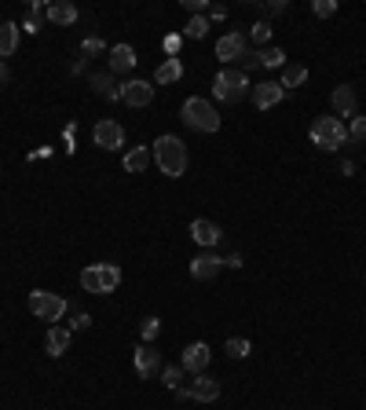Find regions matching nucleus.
Returning a JSON list of instances; mask_svg holds the SVG:
<instances>
[{
    "label": "nucleus",
    "mask_w": 366,
    "mask_h": 410,
    "mask_svg": "<svg viewBox=\"0 0 366 410\" xmlns=\"http://www.w3.org/2000/svg\"><path fill=\"white\" fill-rule=\"evenodd\" d=\"M88 326H92V319L85 315V311H77V315H73V322H70V330H88Z\"/></svg>",
    "instance_id": "nucleus-36"
},
{
    "label": "nucleus",
    "mask_w": 366,
    "mask_h": 410,
    "mask_svg": "<svg viewBox=\"0 0 366 410\" xmlns=\"http://www.w3.org/2000/svg\"><path fill=\"white\" fill-rule=\"evenodd\" d=\"M246 52H249V44H246L242 34H224V37L216 41V59L220 62H238Z\"/></svg>",
    "instance_id": "nucleus-10"
},
{
    "label": "nucleus",
    "mask_w": 366,
    "mask_h": 410,
    "mask_svg": "<svg viewBox=\"0 0 366 410\" xmlns=\"http://www.w3.org/2000/svg\"><path fill=\"white\" fill-rule=\"evenodd\" d=\"M4 85H8V62L0 59V88H4Z\"/></svg>",
    "instance_id": "nucleus-41"
},
{
    "label": "nucleus",
    "mask_w": 366,
    "mask_h": 410,
    "mask_svg": "<svg viewBox=\"0 0 366 410\" xmlns=\"http://www.w3.org/2000/svg\"><path fill=\"white\" fill-rule=\"evenodd\" d=\"M282 11H286L282 0H267V4H264V15H267V19H275V15H282Z\"/></svg>",
    "instance_id": "nucleus-35"
},
{
    "label": "nucleus",
    "mask_w": 366,
    "mask_h": 410,
    "mask_svg": "<svg viewBox=\"0 0 366 410\" xmlns=\"http://www.w3.org/2000/svg\"><path fill=\"white\" fill-rule=\"evenodd\" d=\"M183 34L190 41H202L205 34H209V19H205V15H190V22L183 26Z\"/></svg>",
    "instance_id": "nucleus-25"
},
{
    "label": "nucleus",
    "mask_w": 366,
    "mask_h": 410,
    "mask_svg": "<svg viewBox=\"0 0 366 410\" xmlns=\"http://www.w3.org/2000/svg\"><path fill=\"white\" fill-rule=\"evenodd\" d=\"M29 311H34L37 319H44V322H59L62 315H66V301H62L59 293L34 289L29 293Z\"/></svg>",
    "instance_id": "nucleus-6"
},
{
    "label": "nucleus",
    "mask_w": 366,
    "mask_h": 410,
    "mask_svg": "<svg viewBox=\"0 0 366 410\" xmlns=\"http://www.w3.org/2000/svg\"><path fill=\"white\" fill-rule=\"evenodd\" d=\"M272 34H275V29H272V22H267V19H260L257 26L249 29V37L257 41V44H267V41H272Z\"/></svg>",
    "instance_id": "nucleus-28"
},
{
    "label": "nucleus",
    "mask_w": 366,
    "mask_h": 410,
    "mask_svg": "<svg viewBox=\"0 0 366 410\" xmlns=\"http://www.w3.org/2000/svg\"><path fill=\"white\" fill-rule=\"evenodd\" d=\"M92 88L99 92L103 100H110V103L121 100V85H114V74H110V70H103V74H92Z\"/></svg>",
    "instance_id": "nucleus-20"
},
{
    "label": "nucleus",
    "mask_w": 366,
    "mask_h": 410,
    "mask_svg": "<svg viewBox=\"0 0 366 410\" xmlns=\"http://www.w3.org/2000/svg\"><path fill=\"white\" fill-rule=\"evenodd\" d=\"M220 224H213V220H195L190 224V238H195L198 245H205V250H213V245L220 242Z\"/></svg>",
    "instance_id": "nucleus-17"
},
{
    "label": "nucleus",
    "mask_w": 366,
    "mask_h": 410,
    "mask_svg": "<svg viewBox=\"0 0 366 410\" xmlns=\"http://www.w3.org/2000/svg\"><path fill=\"white\" fill-rule=\"evenodd\" d=\"M238 62H242V67H238V70H242V74H249V70H257L260 67V52H246L242 59H238Z\"/></svg>",
    "instance_id": "nucleus-33"
},
{
    "label": "nucleus",
    "mask_w": 366,
    "mask_h": 410,
    "mask_svg": "<svg viewBox=\"0 0 366 410\" xmlns=\"http://www.w3.org/2000/svg\"><path fill=\"white\" fill-rule=\"evenodd\" d=\"M19 34H22V26H15V22L0 26V59L15 55V48H19Z\"/></svg>",
    "instance_id": "nucleus-22"
},
{
    "label": "nucleus",
    "mask_w": 366,
    "mask_h": 410,
    "mask_svg": "<svg viewBox=\"0 0 366 410\" xmlns=\"http://www.w3.org/2000/svg\"><path fill=\"white\" fill-rule=\"evenodd\" d=\"M180 118L195 128V132H216V128H220L216 107L209 100H202V95H190V100L183 103V110H180Z\"/></svg>",
    "instance_id": "nucleus-2"
},
{
    "label": "nucleus",
    "mask_w": 366,
    "mask_h": 410,
    "mask_svg": "<svg viewBox=\"0 0 366 410\" xmlns=\"http://www.w3.org/2000/svg\"><path fill=\"white\" fill-rule=\"evenodd\" d=\"M249 352H253V344H249L246 337H231V341H227V355H231V359H246Z\"/></svg>",
    "instance_id": "nucleus-27"
},
{
    "label": "nucleus",
    "mask_w": 366,
    "mask_h": 410,
    "mask_svg": "<svg viewBox=\"0 0 366 410\" xmlns=\"http://www.w3.org/2000/svg\"><path fill=\"white\" fill-rule=\"evenodd\" d=\"M81 52H85V55H99V52H103V41H99V37H88V41L81 44Z\"/></svg>",
    "instance_id": "nucleus-34"
},
{
    "label": "nucleus",
    "mask_w": 366,
    "mask_h": 410,
    "mask_svg": "<svg viewBox=\"0 0 366 410\" xmlns=\"http://www.w3.org/2000/svg\"><path fill=\"white\" fill-rule=\"evenodd\" d=\"M44 348H48V355H52V359L66 355L70 352V330H66V326H52L48 337H44Z\"/></svg>",
    "instance_id": "nucleus-18"
},
{
    "label": "nucleus",
    "mask_w": 366,
    "mask_h": 410,
    "mask_svg": "<svg viewBox=\"0 0 366 410\" xmlns=\"http://www.w3.org/2000/svg\"><path fill=\"white\" fill-rule=\"evenodd\" d=\"M220 268H224V260H220L213 250H205V253H198L195 260H190V275H195L198 282H209V278H216Z\"/></svg>",
    "instance_id": "nucleus-11"
},
{
    "label": "nucleus",
    "mask_w": 366,
    "mask_h": 410,
    "mask_svg": "<svg viewBox=\"0 0 366 410\" xmlns=\"http://www.w3.org/2000/svg\"><path fill=\"white\" fill-rule=\"evenodd\" d=\"M92 139H95V146H103V151H121L125 146V128L106 118V121H99L92 128Z\"/></svg>",
    "instance_id": "nucleus-7"
},
{
    "label": "nucleus",
    "mask_w": 366,
    "mask_h": 410,
    "mask_svg": "<svg viewBox=\"0 0 366 410\" xmlns=\"http://www.w3.org/2000/svg\"><path fill=\"white\" fill-rule=\"evenodd\" d=\"M139 334H143V341H154L157 334H162V319H154V315L143 319V330H139Z\"/></svg>",
    "instance_id": "nucleus-32"
},
{
    "label": "nucleus",
    "mask_w": 366,
    "mask_h": 410,
    "mask_svg": "<svg viewBox=\"0 0 366 410\" xmlns=\"http://www.w3.org/2000/svg\"><path fill=\"white\" fill-rule=\"evenodd\" d=\"M282 100H286V88L279 85V81H264V85L253 88V103H257L260 110H272V107H279Z\"/></svg>",
    "instance_id": "nucleus-13"
},
{
    "label": "nucleus",
    "mask_w": 366,
    "mask_h": 410,
    "mask_svg": "<svg viewBox=\"0 0 366 410\" xmlns=\"http://www.w3.org/2000/svg\"><path fill=\"white\" fill-rule=\"evenodd\" d=\"M183 8H187L190 15H202V11H205V0H183Z\"/></svg>",
    "instance_id": "nucleus-37"
},
{
    "label": "nucleus",
    "mask_w": 366,
    "mask_h": 410,
    "mask_svg": "<svg viewBox=\"0 0 366 410\" xmlns=\"http://www.w3.org/2000/svg\"><path fill=\"white\" fill-rule=\"evenodd\" d=\"M147 165H150V146H132L125 154V172H143Z\"/></svg>",
    "instance_id": "nucleus-23"
},
{
    "label": "nucleus",
    "mask_w": 366,
    "mask_h": 410,
    "mask_svg": "<svg viewBox=\"0 0 366 410\" xmlns=\"http://www.w3.org/2000/svg\"><path fill=\"white\" fill-rule=\"evenodd\" d=\"M260 67H267V70L286 67V52H282V48H264V52H260Z\"/></svg>",
    "instance_id": "nucleus-26"
},
{
    "label": "nucleus",
    "mask_w": 366,
    "mask_h": 410,
    "mask_svg": "<svg viewBox=\"0 0 366 410\" xmlns=\"http://www.w3.org/2000/svg\"><path fill=\"white\" fill-rule=\"evenodd\" d=\"M220 396V381L209 374H195V381L187 388V399H198V403H213Z\"/></svg>",
    "instance_id": "nucleus-12"
},
{
    "label": "nucleus",
    "mask_w": 366,
    "mask_h": 410,
    "mask_svg": "<svg viewBox=\"0 0 366 410\" xmlns=\"http://www.w3.org/2000/svg\"><path fill=\"white\" fill-rule=\"evenodd\" d=\"M150 154H154V165L162 169V176H172V179H176V176L187 172V146H183V139L162 136V139H154Z\"/></svg>",
    "instance_id": "nucleus-1"
},
{
    "label": "nucleus",
    "mask_w": 366,
    "mask_h": 410,
    "mask_svg": "<svg viewBox=\"0 0 366 410\" xmlns=\"http://www.w3.org/2000/svg\"><path fill=\"white\" fill-rule=\"evenodd\" d=\"M136 374L147 377V381L154 374H162V355H157L150 344H139V348H136Z\"/></svg>",
    "instance_id": "nucleus-14"
},
{
    "label": "nucleus",
    "mask_w": 366,
    "mask_h": 410,
    "mask_svg": "<svg viewBox=\"0 0 366 410\" xmlns=\"http://www.w3.org/2000/svg\"><path fill=\"white\" fill-rule=\"evenodd\" d=\"M209 359H213V348L205 341H195L190 348H183L180 355V367L190 370V374H205V367H209Z\"/></svg>",
    "instance_id": "nucleus-9"
},
{
    "label": "nucleus",
    "mask_w": 366,
    "mask_h": 410,
    "mask_svg": "<svg viewBox=\"0 0 366 410\" xmlns=\"http://www.w3.org/2000/svg\"><path fill=\"white\" fill-rule=\"evenodd\" d=\"M311 11L319 15V19H330V15H337V0H315Z\"/></svg>",
    "instance_id": "nucleus-30"
},
{
    "label": "nucleus",
    "mask_w": 366,
    "mask_h": 410,
    "mask_svg": "<svg viewBox=\"0 0 366 410\" xmlns=\"http://www.w3.org/2000/svg\"><path fill=\"white\" fill-rule=\"evenodd\" d=\"M22 29H26V34H37V29H41V22H34V19H26V22H22Z\"/></svg>",
    "instance_id": "nucleus-42"
},
{
    "label": "nucleus",
    "mask_w": 366,
    "mask_h": 410,
    "mask_svg": "<svg viewBox=\"0 0 366 410\" xmlns=\"http://www.w3.org/2000/svg\"><path fill=\"white\" fill-rule=\"evenodd\" d=\"M224 268H242V257H238V253H234V257H227V260H224Z\"/></svg>",
    "instance_id": "nucleus-40"
},
{
    "label": "nucleus",
    "mask_w": 366,
    "mask_h": 410,
    "mask_svg": "<svg viewBox=\"0 0 366 410\" xmlns=\"http://www.w3.org/2000/svg\"><path fill=\"white\" fill-rule=\"evenodd\" d=\"M176 48H180V37H169V41H165V52H169V59H176Z\"/></svg>",
    "instance_id": "nucleus-38"
},
{
    "label": "nucleus",
    "mask_w": 366,
    "mask_h": 410,
    "mask_svg": "<svg viewBox=\"0 0 366 410\" xmlns=\"http://www.w3.org/2000/svg\"><path fill=\"white\" fill-rule=\"evenodd\" d=\"M180 77H183V59H165L154 70V85H176Z\"/></svg>",
    "instance_id": "nucleus-19"
},
{
    "label": "nucleus",
    "mask_w": 366,
    "mask_h": 410,
    "mask_svg": "<svg viewBox=\"0 0 366 410\" xmlns=\"http://www.w3.org/2000/svg\"><path fill=\"white\" fill-rule=\"evenodd\" d=\"M48 19H52L55 26H73L77 22V8L70 4V0H55V4H48Z\"/></svg>",
    "instance_id": "nucleus-21"
},
{
    "label": "nucleus",
    "mask_w": 366,
    "mask_h": 410,
    "mask_svg": "<svg viewBox=\"0 0 366 410\" xmlns=\"http://www.w3.org/2000/svg\"><path fill=\"white\" fill-rule=\"evenodd\" d=\"M333 110H337L341 118H356V114H359V100H356V88L352 85L333 88Z\"/></svg>",
    "instance_id": "nucleus-16"
},
{
    "label": "nucleus",
    "mask_w": 366,
    "mask_h": 410,
    "mask_svg": "<svg viewBox=\"0 0 366 410\" xmlns=\"http://www.w3.org/2000/svg\"><path fill=\"white\" fill-rule=\"evenodd\" d=\"M249 92V77L242 74V70H220L216 74V81H213V95L220 103H238L242 95Z\"/></svg>",
    "instance_id": "nucleus-5"
},
{
    "label": "nucleus",
    "mask_w": 366,
    "mask_h": 410,
    "mask_svg": "<svg viewBox=\"0 0 366 410\" xmlns=\"http://www.w3.org/2000/svg\"><path fill=\"white\" fill-rule=\"evenodd\" d=\"M311 143L323 146V151H341L348 143V128L341 118H315L311 125Z\"/></svg>",
    "instance_id": "nucleus-4"
},
{
    "label": "nucleus",
    "mask_w": 366,
    "mask_h": 410,
    "mask_svg": "<svg viewBox=\"0 0 366 410\" xmlns=\"http://www.w3.org/2000/svg\"><path fill=\"white\" fill-rule=\"evenodd\" d=\"M348 136L359 139V143H366V118H363V114H356V118H352V125H348Z\"/></svg>",
    "instance_id": "nucleus-29"
},
{
    "label": "nucleus",
    "mask_w": 366,
    "mask_h": 410,
    "mask_svg": "<svg viewBox=\"0 0 366 410\" xmlns=\"http://www.w3.org/2000/svg\"><path fill=\"white\" fill-rule=\"evenodd\" d=\"M150 100H154V85H150V81H125V85H121V103L125 107L143 110V107H150Z\"/></svg>",
    "instance_id": "nucleus-8"
},
{
    "label": "nucleus",
    "mask_w": 366,
    "mask_h": 410,
    "mask_svg": "<svg viewBox=\"0 0 366 410\" xmlns=\"http://www.w3.org/2000/svg\"><path fill=\"white\" fill-rule=\"evenodd\" d=\"M209 15H213V19H227V8H224V4H213Z\"/></svg>",
    "instance_id": "nucleus-39"
},
{
    "label": "nucleus",
    "mask_w": 366,
    "mask_h": 410,
    "mask_svg": "<svg viewBox=\"0 0 366 410\" xmlns=\"http://www.w3.org/2000/svg\"><path fill=\"white\" fill-rule=\"evenodd\" d=\"M136 48L132 44H114L110 48V74H129L136 70Z\"/></svg>",
    "instance_id": "nucleus-15"
},
{
    "label": "nucleus",
    "mask_w": 366,
    "mask_h": 410,
    "mask_svg": "<svg viewBox=\"0 0 366 410\" xmlns=\"http://www.w3.org/2000/svg\"><path fill=\"white\" fill-rule=\"evenodd\" d=\"M180 377H183V367H165V370H162V381H165L172 392L180 388Z\"/></svg>",
    "instance_id": "nucleus-31"
},
{
    "label": "nucleus",
    "mask_w": 366,
    "mask_h": 410,
    "mask_svg": "<svg viewBox=\"0 0 366 410\" xmlns=\"http://www.w3.org/2000/svg\"><path fill=\"white\" fill-rule=\"evenodd\" d=\"M85 293H114L121 286V268L118 264H88L81 271Z\"/></svg>",
    "instance_id": "nucleus-3"
},
{
    "label": "nucleus",
    "mask_w": 366,
    "mask_h": 410,
    "mask_svg": "<svg viewBox=\"0 0 366 410\" xmlns=\"http://www.w3.org/2000/svg\"><path fill=\"white\" fill-rule=\"evenodd\" d=\"M304 81H308V67H297V62H293V67H282V81H279V85H282L286 92H290V88H300Z\"/></svg>",
    "instance_id": "nucleus-24"
}]
</instances>
